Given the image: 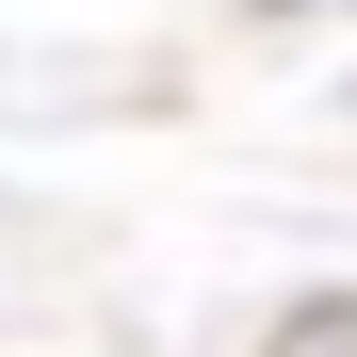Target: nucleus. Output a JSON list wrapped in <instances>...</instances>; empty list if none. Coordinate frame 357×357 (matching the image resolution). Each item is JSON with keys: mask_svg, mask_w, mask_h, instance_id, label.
<instances>
[{"mask_svg": "<svg viewBox=\"0 0 357 357\" xmlns=\"http://www.w3.org/2000/svg\"><path fill=\"white\" fill-rule=\"evenodd\" d=\"M276 357H357V309H309V325H292Z\"/></svg>", "mask_w": 357, "mask_h": 357, "instance_id": "obj_1", "label": "nucleus"}]
</instances>
